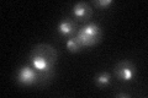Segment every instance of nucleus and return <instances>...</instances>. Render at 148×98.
I'll list each match as a JSON object with an SVG mask.
<instances>
[{
    "mask_svg": "<svg viewBox=\"0 0 148 98\" xmlns=\"http://www.w3.org/2000/svg\"><path fill=\"white\" fill-rule=\"evenodd\" d=\"M30 60L34 69H36L37 71L53 69L57 60V50L49 44H38L32 49Z\"/></svg>",
    "mask_w": 148,
    "mask_h": 98,
    "instance_id": "1",
    "label": "nucleus"
},
{
    "mask_svg": "<svg viewBox=\"0 0 148 98\" xmlns=\"http://www.w3.org/2000/svg\"><path fill=\"white\" fill-rule=\"evenodd\" d=\"M75 36L83 47H92L101 39V28L96 23H88L77 31Z\"/></svg>",
    "mask_w": 148,
    "mask_h": 98,
    "instance_id": "2",
    "label": "nucleus"
},
{
    "mask_svg": "<svg viewBox=\"0 0 148 98\" xmlns=\"http://www.w3.org/2000/svg\"><path fill=\"white\" fill-rule=\"evenodd\" d=\"M115 77L119 81L122 82H130L132 80H135L136 76V66L135 64L128 62V60H122L116 64V66L114 69Z\"/></svg>",
    "mask_w": 148,
    "mask_h": 98,
    "instance_id": "3",
    "label": "nucleus"
},
{
    "mask_svg": "<svg viewBox=\"0 0 148 98\" xmlns=\"http://www.w3.org/2000/svg\"><path fill=\"white\" fill-rule=\"evenodd\" d=\"M37 80V70H34L31 66H21L17 71L16 81L22 86H32L36 85Z\"/></svg>",
    "mask_w": 148,
    "mask_h": 98,
    "instance_id": "4",
    "label": "nucleus"
},
{
    "mask_svg": "<svg viewBox=\"0 0 148 98\" xmlns=\"http://www.w3.org/2000/svg\"><path fill=\"white\" fill-rule=\"evenodd\" d=\"M57 32L62 37H69L74 36V33H77V23L73 21V18L66 17L58 23L57 26Z\"/></svg>",
    "mask_w": 148,
    "mask_h": 98,
    "instance_id": "5",
    "label": "nucleus"
},
{
    "mask_svg": "<svg viewBox=\"0 0 148 98\" xmlns=\"http://www.w3.org/2000/svg\"><path fill=\"white\" fill-rule=\"evenodd\" d=\"M72 14H73V16L78 18L79 21H86V20H89L91 16L92 9L88 3H77L75 5L72 7Z\"/></svg>",
    "mask_w": 148,
    "mask_h": 98,
    "instance_id": "6",
    "label": "nucleus"
},
{
    "mask_svg": "<svg viewBox=\"0 0 148 98\" xmlns=\"http://www.w3.org/2000/svg\"><path fill=\"white\" fill-rule=\"evenodd\" d=\"M54 76V69L45 70V71H37V80L36 85L37 86H45L52 80Z\"/></svg>",
    "mask_w": 148,
    "mask_h": 98,
    "instance_id": "7",
    "label": "nucleus"
},
{
    "mask_svg": "<svg viewBox=\"0 0 148 98\" xmlns=\"http://www.w3.org/2000/svg\"><path fill=\"white\" fill-rule=\"evenodd\" d=\"M66 45H67V49L69 50V52H72V53H78V52H80L82 48H83L80 41L78 39L77 36L69 37V38L67 39Z\"/></svg>",
    "mask_w": 148,
    "mask_h": 98,
    "instance_id": "8",
    "label": "nucleus"
},
{
    "mask_svg": "<svg viewBox=\"0 0 148 98\" xmlns=\"http://www.w3.org/2000/svg\"><path fill=\"white\" fill-rule=\"evenodd\" d=\"M94 81L98 87H100V88L106 87V86H109L111 82V75L109 72H100L94 77Z\"/></svg>",
    "mask_w": 148,
    "mask_h": 98,
    "instance_id": "9",
    "label": "nucleus"
},
{
    "mask_svg": "<svg viewBox=\"0 0 148 98\" xmlns=\"http://www.w3.org/2000/svg\"><path fill=\"white\" fill-rule=\"evenodd\" d=\"M92 4L98 9H100V10H106L109 6L112 5V1L111 0H94Z\"/></svg>",
    "mask_w": 148,
    "mask_h": 98,
    "instance_id": "10",
    "label": "nucleus"
},
{
    "mask_svg": "<svg viewBox=\"0 0 148 98\" xmlns=\"http://www.w3.org/2000/svg\"><path fill=\"white\" fill-rule=\"evenodd\" d=\"M116 97L117 98H130V95H128V93L120 92V93H117V95H116Z\"/></svg>",
    "mask_w": 148,
    "mask_h": 98,
    "instance_id": "11",
    "label": "nucleus"
}]
</instances>
